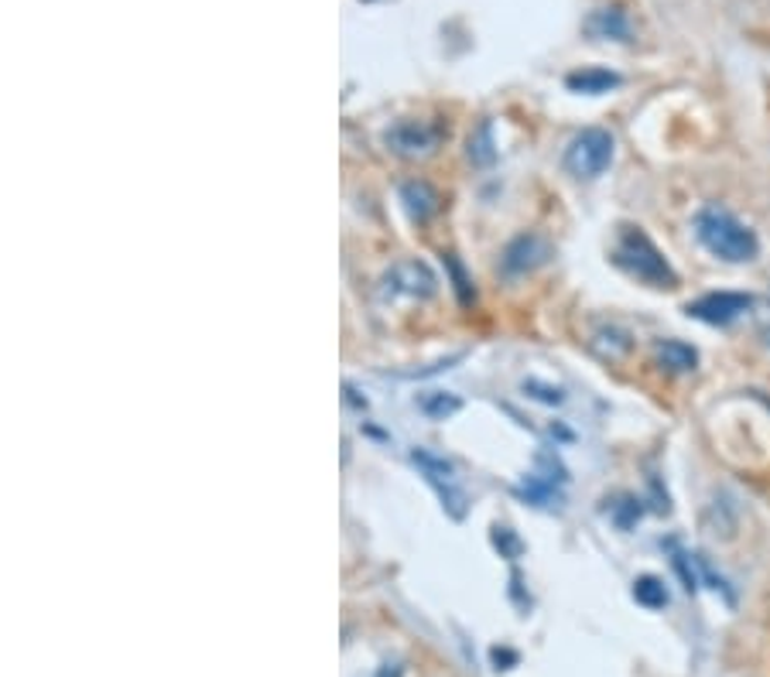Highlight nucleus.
Returning a JSON list of instances; mask_svg holds the SVG:
<instances>
[{"label":"nucleus","mask_w":770,"mask_h":677,"mask_svg":"<svg viewBox=\"0 0 770 677\" xmlns=\"http://www.w3.org/2000/svg\"><path fill=\"white\" fill-rule=\"evenodd\" d=\"M401 202L408 205V212H411V220H418V223H425V220H432L435 212H439V192L429 186V182H422V178H418V182H404L401 186Z\"/></svg>","instance_id":"9"},{"label":"nucleus","mask_w":770,"mask_h":677,"mask_svg":"<svg viewBox=\"0 0 770 677\" xmlns=\"http://www.w3.org/2000/svg\"><path fill=\"white\" fill-rule=\"evenodd\" d=\"M548 257H551V246H548L541 236L528 233V236H517V240L507 246L504 271H507V274H528V271L541 267Z\"/></svg>","instance_id":"8"},{"label":"nucleus","mask_w":770,"mask_h":677,"mask_svg":"<svg viewBox=\"0 0 770 677\" xmlns=\"http://www.w3.org/2000/svg\"><path fill=\"white\" fill-rule=\"evenodd\" d=\"M753 308V298L750 295H740V292H713V295H703L698 302H688V318H698V322L706 326H732L737 318H743L747 311Z\"/></svg>","instance_id":"6"},{"label":"nucleus","mask_w":770,"mask_h":677,"mask_svg":"<svg viewBox=\"0 0 770 677\" xmlns=\"http://www.w3.org/2000/svg\"><path fill=\"white\" fill-rule=\"evenodd\" d=\"M460 408V401L456 398H445V394H439L435 401H422V411H429V414H435V417H445V414H452V411H456Z\"/></svg>","instance_id":"15"},{"label":"nucleus","mask_w":770,"mask_h":677,"mask_svg":"<svg viewBox=\"0 0 770 677\" xmlns=\"http://www.w3.org/2000/svg\"><path fill=\"white\" fill-rule=\"evenodd\" d=\"M654 356H657V363H661L664 370H672V373H688V370H695V363H698V352H695L692 346L678 342V339L657 342V346H654Z\"/></svg>","instance_id":"11"},{"label":"nucleus","mask_w":770,"mask_h":677,"mask_svg":"<svg viewBox=\"0 0 770 677\" xmlns=\"http://www.w3.org/2000/svg\"><path fill=\"white\" fill-rule=\"evenodd\" d=\"M442 140V130L429 120H401L388 130V148L401 158L432 155Z\"/></svg>","instance_id":"7"},{"label":"nucleus","mask_w":770,"mask_h":677,"mask_svg":"<svg viewBox=\"0 0 770 677\" xmlns=\"http://www.w3.org/2000/svg\"><path fill=\"white\" fill-rule=\"evenodd\" d=\"M494 158H497V151H494V124L483 120L476 127V134L470 137V161L473 165H489Z\"/></svg>","instance_id":"14"},{"label":"nucleus","mask_w":770,"mask_h":677,"mask_svg":"<svg viewBox=\"0 0 770 677\" xmlns=\"http://www.w3.org/2000/svg\"><path fill=\"white\" fill-rule=\"evenodd\" d=\"M404 670H401V664H383L373 677H401Z\"/></svg>","instance_id":"16"},{"label":"nucleus","mask_w":770,"mask_h":677,"mask_svg":"<svg viewBox=\"0 0 770 677\" xmlns=\"http://www.w3.org/2000/svg\"><path fill=\"white\" fill-rule=\"evenodd\" d=\"M634 599L644 605V610H664V605H668V589H664L661 579L644 575L634 582Z\"/></svg>","instance_id":"13"},{"label":"nucleus","mask_w":770,"mask_h":677,"mask_svg":"<svg viewBox=\"0 0 770 677\" xmlns=\"http://www.w3.org/2000/svg\"><path fill=\"white\" fill-rule=\"evenodd\" d=\"M613 134L603 127H586L566 148V171L576 178H600L613 161Z\"/></svg>","instance_id":"3"},{"label":"nucleus","mask_w":770,"mask_h":677,"mask_svg":"<svg viewBox=\"0 0 770 677\" xmlns=\"http://www.w3.org/2000/svg\"><path fill=\"white\" fill-rule=\"evenodd\" d=\"M695 236L713 257L729 261V264H750L760 254L757 233L732 216L729 209H719V205H706L703 212H698V216H695Z\"/></svg>","instance_id":"1"},{"label":"nucleus","mask_w":770,"mask_h":677,"mask_svg":"<svg viewBox=\"0 0 770 677\" xmlns=\"http://www.w3.org/2000/svg\"><path fill=\"white\" fill-rule=\"evenodd\" d=\"M613 264L620 271H626L630 277L651 284V288H675L678 284L672 264L664 261V254L651 243V236L641 226H623V233L613 246Z\"/></svg>","instance_id":"2"},{"label":"nucleus","mask_w":770,"mask_h":677,"mask_svg":"<svg viewBox=\"0 0 770 677\" xmlns=\"http://www.w3.org/2000/svg\"><path fill=\"white\" fill-rule=\"evenodd\" d=\"M566 83H569V89H576V93L597 96V93H610L613 86H620V76L610 73V68H582V73H572Z\"/></svg>","instance_id":"12"},{"label":"nucleus","mask_w":770,"mask_h":677,"mask_svg":"<svg viewBox=\"0 0 770 677\" xmlns=\"http://www.w3.org/2000/svg\"><path fill=\"white\" fill-rule=\"evenodd\" d=\"M411 458H414V466L425 473V479L435 486L442 507L460 520V517L466 514V493L460 489L456 473H452L449 462H445V458H439V455H432L429 448H414V452H411Z\"/></svg>","instance_id":"5"},{"label":"nucleus","mask_w":770,"mask_h":677,"mask_svg":"<svg viewBox=\"0 0 770 677\" xmlns=\"http://www.w3.org/2000/svg\"><path fill=\"white\" fill-rule=\"evenodd\" d=\"M586 31L592 39H616V42H630V21L620 8H603L586 21Z\"/></svg>","instance_id":"10"},{"label":"nucleus","mask_w":770,"mask_h":677,"mask_svg":"<svg viewBox=\"0 0 770 677\" xmlns=\"http://www.w3.org/2000/svg\"><path fill=\"white\" fill-rule=\"evenodd\" d=\"M435 288H439V281L422 261H398L380 281L383 298H432Z\"/></svg>","instance_id":"4"}]
</instances>
